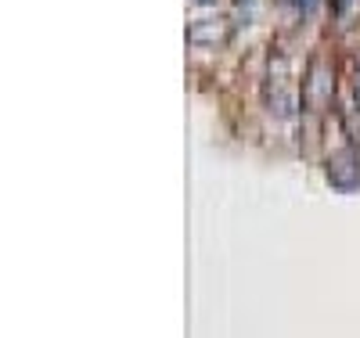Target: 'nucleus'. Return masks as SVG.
Wrapping results in <instances>:
<instances>
[{"label": "nucleus", "mask_w": 360, "mask_h": 338, "mask_svg": "<svg viewBox=\"0 0 360 338\" xmlns=\"http://www.w3.org/2000/svg\"><path fill=\"white\" fill-rule=\"evenodd\" d=\"M227 33H231L227 18H195L191 29H188V40L195 47H217V44L227 40Z\"/></svg>", "instance_id": "nucleus-4"}, {"label": "nucleus", "mask_w": 360, "mask_h": 338, "mask_svg": "<svg viewBox=\"0 0 360 338\" xmlns=\"http://www.w3.org/2000/svg\"><path fill=\"white\" fill-rule=\"evenodd\" d=\"M328 183H332L335 191H342V195L360 188V155L353 148H342V151H335V155L328 159Z\"/></svg>", "instance_id": "nucleus-2"}, {"label": "nucleus", "mask_w": 360, "mask_h": 338, "mask_svg": "<svg viewBox=\"0 0 360 338\" xmlns=\"http://www.w3.org/2000/svg\"><path fill=\"white\" fill-rule=\"evenodd\" d=\"M314 4L317 0H299V8H307V15H314Z\"/></svg>", "instance_id": "nucleus-6"}, {"label": "nucleus", "mask_w": 360, "mask_h": 338, "mask_svg": "<svg viewBox=\"0 0 360 338\" xmlns=\"http://www.w3.org/2000/svg\"><path fill=\"white\" fill-rule=\"evenodd\" d=\"M342 122H346L349 137H353V141H360V122H356V108H346V112H342Z\"/></svg>", "instance_id": "nucleus-5"}, {"label": "nucleus", "mask_w": 360, "mask_h": 338, "mask_svg": "<svg viewBox=\"0 0 360 338\" xmlns=\"http://www.w3.org/2000/svg\"><path fill=\"white\" fill-rule=\"evenodd\" d=\"M299 105V90H295V79H292V61L288 54H270V65H266V108L288 119Z\"/></svg>", "instance_id": "nucleus-1"}, {"label": "nucleus", "mask_w": 360, "mask_h": 338, "mask_svg": "<svg viewBox=\"0 0 360 338\" xmlns=\"http://www.w3.org/2000/svg\"><path fill=\"white\" fill-rule=\"evenodd\" d=\"M332 90H335V83H332V76H328V65L321 58H314L310 72L303 79V101L310 105V112H321L328 101H332Z\"/></svg>", "instance_id": "nucleus-3"}, {"label": "nucleus", "mask_w": 360, "mask_h": 338, "mask_svg": "<svg viewBox=\"0 0 360 338\" xmlns=\"http://www.w3.org/2000/svg\"><path fill=\"white\" fill-rule=\"evenodd\" d=\"M356 98H360V58H356Z\"/></svg>", "instance_id": "nucleus-7"}]
</instances>
